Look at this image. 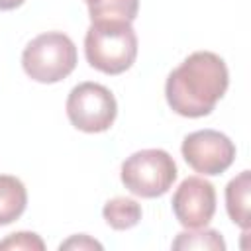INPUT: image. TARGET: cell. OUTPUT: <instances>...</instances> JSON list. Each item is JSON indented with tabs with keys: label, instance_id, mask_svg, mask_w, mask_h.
<instances>
[{
	"label": "cell",
	"instance_id": "52a82bcc",
	"mask_svg": "<svg viewBox=\"0 0 251 251\" xmlns=\"http://www.w3.org/2000/svg\"><path fill=\"white\" fill-rule=\"evenodd\" d=\"M171 204L180 226L206 227L216 214V188L204 176H186L175 190Z\"/></svg>",
	"mask_w": 251,
	"mask_h": 251
},
{
	"label": "cell",
	"instance_id": "7c38bea8",
	"mask_svg": "<svg viewBox=\"0 0 251 251\" xmlns=\"http://www.w3.org/2000/svg\"><path fill=\"white\" fill-rule=\"evenodd\" d=\"M173 249H216L224 251L226 241L220 231L216 229H202L196 227V231H182L175 237Z\"/></svg>",
	"mask_w": 251,
	"mask_h": 251
},
{
	"label": "cell",
	"instance_id": "4fadbf2b",
	"mask_svg": "<svg viewBox=\"0 0 251 251\" xmlns=\"http://www.w3.org/2000/svg\"><path fill=\"white\" fill-rule=\"evenodd\" d=\"M0 249H10V251H43L45 243L37 233L31 231H18L10 233L6 239L0 241Z\"/></svg>",
	"mask_w": 251,
	"mask_h": 251
},
{
	"label": "cell",
	"instance_id": "6da1fadb",
	"mask_svg": "<svg viewBox=\"0 0 251 251\" xmlns=\"http://www.w3.org/2000/svg\"><path fill=\"white\" fill-rule=\"evenodd\" d=\"M227 84L229 73L224 59L212 51H194L167 76V104L178 116L202 118L216 108Z\"/></svg>",
	"mask_w": 251,
	"mask_h": 251
},
{
	"label": "cell",
	"instance_id": "7a4b0ae2",
	"mask_svg": "<svg viewBox=\"0 0 251 251\" xmlns=\"http://www.w3.org/2000/svg\"><path fill=\"white\" fill-rule=\"evenodd\" d=\"M84 55L92 69L106 75L127 71L137 57V35L129 22H92L84 35Z\"/></svg>",
	"mask_w": 251,
	"mask_h": 251
},
{
	"label": "cell",
	"instance_id": "30bf717a",
	"mask_svg": "<svg viewBox=\"0 0 251 251\" xmlns=\"http://www.w3.org/2000/svg\"><path fill=\"white\" fill-rule=\"evenodd\" d=\"M102 216H104L106 224L112 229L124 231V229H129V227L139 224V220H141V206L133 198L116 196V198H112V200H108L104 204Z\"/></svg>",
	"mask_w": 251,
	"mask_h": 251
},
{
	"label": "cell",
	"instance_id": "9a60e30c",
	"mask_svg": "<svg viewBox=\"0 0 251 251\" xmlns=\"http://www.w3.org/2000/svg\"><path fill=\"white\" fill-rule=\"evenodd\" d=\"M25 0H0V10H14L20 8Z\"/></svg>",
	"mask_w": 251,
	"mask_h": 251
},
{
	"label": "cell",
	"instance_id": "8992f818",
	"mask_svg": "<svg viewBox=\"0 0 251 251\" xmlns=\"http://www.w3.org/2000/svg\"><path fill=\"white\" fill-rule=\"evenodd\" d=\"M180 153L196 173L216 176L231 167L235 159V145L222 131L198 129L182 139Z\"/></svg>",
	"mask_w": 251,
	"mask_h": 251
},
{
	"label": "cell",
	"instance_id": "ba28073f",
	"mask_svg": "<svg viewBox=\"0 0 251 251\" xmlns=\"http://www.w3.org/2000/svg\"><path fill=\"white\" fill-rule=\"evenodd\" d=\"M249 192H251V173L241 171L226 186V208L233 224L243 231H249Z\"/></svg>",
	"mask_w": 251,
	"mask_h": 251
},
{
	"label": "cell",
	"instance_id": "9c48e42d",
	"mask_svg": "<svg viewBox=\"0 0 251 251\" xmlns=\"http://www.w3.org/2000/svg\"><path fill=\"white\" fill-rule=\"evenodd\" d=\"M27 206V190L24 182L12 175H0V226L18 220Z\"/></svg>",
	"mask_w": 251,
	"mask_h": 251
},
{
	"label": "cell",
	"instance_id": "5b68a950",
	"mask_svg": "<svg viewBox=\"0 0 251 251\" xmlns=\"http://www.w3.org/2000/svg\"><path fill=\"white\" fill-rule=\"evenodd\" d=\"M67 118L84 133H100L112 127L118 104L110 88L98 82H80L67 96Z\"/></svg>",
	"mask_w": 251,
	"mask_h": 251
},
{
	"label": "cell",
	"instance_id": "2e32d148",
	"mask_svg": "<svg viewBox=\"0 0 251 251\" xmlns=\"http://www.w3.org/2000/svg\"><path fill=\"white\" fill-rule=\"evenodd\" d=\"M84 2H86V4H88V2H90V0H84Z\"/></svg>",
	"mask_w": 251,
	"mask_h": 251
},
{
	"label": "cell",
	"instance_id": "8fae6325",
	"mask_svg": "<svg viewBox=\"0 0 251 251\" xmlns=\"http://www.w3.org/2000/svg\"><path fill=\"white\" fill-rule=\"evenodd\" d=\"M139 10V0H90L88 14L92 22L116 20V22H133Z\"/></svg>",
	"mask_w": 251,
	"mask_h": 251
},
{
	"label": "cell",
	"instance_id": "3957f363",
	"mask_svg": "<svg viewBox=\"0 0 251 251\" xmlns=\"http://www.w3.org/2000/svg\"><path fill=\"white\" fill-rule=\"evenodd\" d=\"M22 67L25 75L43 84H53L67 78L76 67V47L63 31H47L33 37L24 53Z\"/></svg>",
	"mask_w": 251,
	"mask_h": 251
},
{
	"label": "cell",
	"instance_id": "277c9868",
	"mask_svg": "<svg viewBox=\"0 0 251 251\" xmlns=\"http://www.w3.org/2000/svg\"><path fill=\"white\" fill-rule=\"evenodd\" d=\"M176 173V163L165 149H141L122 163L120 178L131 194L157 198L173 186Z\"/></svg>",
	"mask_w": 251,
	"mask_h": 251
},
{
	"label": "cell",
	"instance_id": "5bb4252c",
	"mask_svg": "<svg viewBox=\"0 0 251 251\" xmlns=\"http://www.w3.org/2000/svg\"><path fill=\"white\" fill-rule=\"evenodd\" d=\"M59 249L61 251L63 249H78V251H82V249H102V243H98L96 239H92L86 233H78V235H73L67 241H63L59 245Z\"/></svg>",
	"mask_w": 251,
	"mask_h": 251
}]
</instances>
